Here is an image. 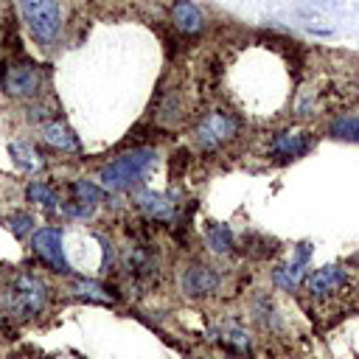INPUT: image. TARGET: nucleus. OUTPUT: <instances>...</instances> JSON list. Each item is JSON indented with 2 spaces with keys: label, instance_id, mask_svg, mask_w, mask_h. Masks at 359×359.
Segmentation results:
<instances>
[{
  "label": "nucleus",
  "instance_id": "39448f33",
  "mask_svg": "<svg viewBox=\"0 0 359 359\" xmlns=\"http://www.w3.org/2000/svg\"><path fill=\"white\" fill-rule=\"evenodd\" d=\"M0 84H3V93L12 96V99H37L42 93V73L37 71V65L32 62H9L3 68V76H0Z\"/></svg>",
  "mask_w": 359,
  "mask_h": 359
},
{
  "label": "nucleus",
  "instance_id": "1a4fd4ad",
  "mask_svg": "<svg viewBox=\"0 0 359 359\" xmlns=\"http://www.w3.org/2000/svg\"><path fill=\"white\" fill-rule=\"evenodd\" d=\"M219 289V273L211 264L194 261L186 273H183V292L188 297H208L211 292Z\"/></svg>",
  "mask_w": 359,
  "mask_h": 359
},
{
  "label": "nucleus",
  "instance_id": "7ed1b4c3",
  "mask_svg": "<svg viewBox=\"0 0 359 359\" xmlns=\"http://www.w3.org/2000/svg\"><path fill=\"white\" fill-rule=\"evenodd\" d=\"M17 6L32 37L42 48L53 45L59 32H62V12H59L56 0H17Z\"/></svg>",
  "mask_w": 359,
  "mask_h": 359
},
{
  "label": "nucleus",
  "instance_id": "f8f14e48",
  "mask_svg": "<svg viewBox=\"0 0 359 359\" xmlns=\"http://www.w3.org/2000/svg\"><path fill=\"white\" fill-rule=\"evenodd\" d=\"M169 20H171V25L177 28V32L186 34V37H194L205 28V14H202V9L197 3H191V0H174Z\"/></svg>",
  "mask_w": 359,
  "mask_h": 359
},
{
  "label": "nucleus",
  "instance_id": "9d476101",
  "mask_svg": "<svg viewBox=\"0 0 359 359\" xmlns=\"http://www.w3.org/2000/svg\"><path fill=\"white\" fill-rule=\"evenodd\" d=\"M104 199V188L90 183V180H76L71 186V202L65 205V214L71 216H90L96 211V205Z\"/></svg>",
  "mask_w": 359,
  "mask_h": 359
},
{
  "label": "nucleus",
  "instance_id": "dca6fc26",
  "mask_svg": "<svg viewBox=\"0 0 359 359\" xmlns=\"http://www.w3.org/2000/svg\"><path fill=\"white\" fill-rule=\"evenodd\" d=\"M205 242L216 256H230L233 247H236V238H233V230L222 222H211L205 227Z\"/></svg>",
  "mask_w": 359,
  "mask_h": 359
},
{
  "label": "nucleus",
  "instance_id": "6ab92c4d",
  "mask_svg": "<svg viewBox=\"0 0 359 359\" xmlns=\"http://www.w3.org/2000/svg\"><path fill=\"white\" fill-rule=\"evenodd\" d=\"M219 340H222V345H227L236 354H250L253 351V340L247 334V328L236 325V323H227V325L219 328Z\"/></svg>",
  "mask_w": 359,
  "mask_h": 359
},
{
  "label": "nucleus",
  "instance_id": "f03ea898",
  "mask_svg": "<svg viewBox=\"0 0 359 359\" xmlns=\"http://www.w3.org/2000/svg\"><path fill=\"white\" fill-rule=\"evenodd\" d=\"M155 160H158L155 149H149V146L129 149V152L118 155L115 160H110L107 166H101V171H99L101 188H104V191H127V188H135L140 180L149 174V169L155 166Z\"/></svg>",
  "mask_w": 359,
  "mask_h": 359
},
{
  "label": "nucleus",
  "instance_id": "423d86ee",
  "mask_svg": "<svg viewBox=\"0 0 359 359\" xmlns=\"http://www.w3.org/2000/svg\"><path fill=\"white\" fill-rule=\"evenodd\" d=\"M312 149H314V135L309 129H284L269 140L267 158L275 163H292V160L306 158Z\"/></svg>",
  "mask_w": 359,
  "mask_h": 359
},
{
  "label": "nucleus",
  "instance_id": "412c9836",
  "mask_svg": "<svg viewBox=\"0 0 359 359\" xmlns=\"http://www.w3.org/2000/svg\"><path fill=\"white\" fill-rule=\"evenodd\" d=\"M73 292L87 297V301H93V304H110L112 301V292H107L101 284H93V281H79L73 286Z\"/></svg>",
  "mask_w": 359,
  "mask_h": 359
},
{
  "label": "nucleus",
  "instance_id": "5701e85b",
  "mask_svg": "<svg viewBox=\"0 0 359 359\" xmlns=\"http://www.w3.org/2000/svg\"><path fill=\"white\" fill-rule=\"evenodd\" d=\"M225 359H236V356H225Z\"/></svg>",
  "mask_w": 359,
  "mask_h": 359
},
{
  "label": "nucleus",
  "instance_id": "f257e3e1",
  "mask_svg": "<svg viewBox=\"0 0 359 359\" xmlns=\"http://www.w3.org/2000/svg\"><path fill=\"white\" fill-rule=\"evenodd\" d=\"M48 304L51 286L34 273H17L0 295V306L12 317H40L48 309Z\"/></svg>",
  "mask_w": 359,
  "mask_h": 359
},
{
  "label": "nucleus",
  "instance_id": "a211bd4d",
  "mask_svg": "<svg viewBox=\"0 0 359 359\" xmlns=\"http://www.w3.org/2000/svg\"><path fill=\"white\" fill-rule=\"evenodd\" d=\"M328 135L337 140H348V143H359V112H345L337 115L332 124H328Z\"/></svg>",
  "mask_w": 359,
  "mask_h": 359
},
{
  "label": "nucleus",
  "instance_id": "2eb2a0df",
  "mask_svg": "<svg viewBox=\"0 0 359 359\" xmlns=\"http://www.w3.org/2000/svg\"><path fill=\"white\" fill-rule=\"evenodd\" d=\"M124 269L135 278H152L158 273V258L146 245H127L124 247Z\"/></svg>",
  "mask_w": 359,
  "mask_h": 359
},
{
  "label": "nucleus",
  "instance_id": "4468645a",
  "mask_svg": "<svg viewBox=\"0 0 359 359\" xmlns=\"http://www.w3.org/2000/svg\"><path fill=\"white\" fill-rule=\"evenodd\" d=\"M40 138H42V143H45V146L56 149V152H71V155H76L79 149H82V143H79L76 132H73L65 121H59V118H56V121L42 124Z\"/></svg>",
  "mask_w": 359,
  "mask_h": 359
},
{
  "label": "nucleus",
  "instance_id": "4be33fe9",
  "mask_svg": "<svg viewBox=\"0 0 359 359\" xmlns=\"http://www.w3.org/2000/svg\"><path fill=\"white\" fill-rule=\"evenodd\" d=\"M12 230H14V236H28V230H32V216H14Z\"/></svg>",
  "mask_w": 359,
  "mask_h": 359
},
{
  "label": "nucleus",
  "instance_id": "0eeeda50",
  "mask_svg": "<svg viewBox=\"0 0 359 359\" xmlns=\"http://www.w3.org/2000/svg\"><path fill=\"white\" fill-rule=\"evenodd\" d=\"M348 284V273L343 264H325L320 269H312L306 275V292L314 301H328V297H337Z\"/></svg>",
  "mask_w": 359,
  "mask_h": 359
},
{
  "label": "nucleus",
  "instance_id": "f3484780",
  "mask_svg": "<svg viewBox=\"0 0 359 359\" xmlns=\"http://www.w3.org/2000/svg\"><path fill=\"white\" fill-rule=\"evenodd\" d=\"M9 152H12L14 163H17L23 171H40V169L45 166V158H42L28 140H12V143H9Z\"/></svg>",
  "mask_w": 359,
  "mask_h": 359
},
{
  "label": "nucleus",
  "instance_id": "6e6552de",
  "mask_svg": "<svg viewBox=\"0 0 359 359\" xmlns=\"http://www.w3.org/2000/svg\"><path fill=\"white\" fill-rule=\"evenodd\" d=\"M32 247L40 256V261L45 267H51L53 273H62V275L71 273V267L65 261V250H62V233L56 227H40L32 238Z\"/></svg>",
  "mask_w": 359,
  "mask_h": 359
},
{
  "label": "nucleus",
  "instance_id": "20e7f679",
  "mask_svg": "<svg viewBox=\"0 0 359 359\" xmlns=\"http://www.w3.org/2000/svg\"><path fill=\"white\" fill-rule=\"evenodd\" d=\"M238 129H242V121L230 110H211L194 127V143L202 152H216L225 143L236 140Z\"/></svg>",
  "mask_w": 359,
  "mask_h": 359
},
{
  "label": "nucleus",
  "instance_id": "aec40b11",
  "mask_svg": "<svg viewBox=\"0 0 359 359\" xmlns=\"http://www.w3.org/2000/svg\"><path fill=\"white\" fill-rule=\"evenodd\" d=\"M25 194H28V202H34V205L45 208V211H56L59 197H56V191L45 183V180H34V183H28Z\"/></svg>",
  "mask_w": 359,
  "mask_h": 359
},
{
  "label": "nucleus",
  "instance_id": "ddd939ff",
  "mask_svg": "<svg viewBox=\"0 0 359 359\" xmlns=\"http://www.w3.org/2000/svg\"><path fill=\"white\" fill-rule=\"evenodd\" d=\"M309 256H312V245H297V253H295V258H292V264H286V267H278L275 273H273V281L281 286V289H286V292H292V289H297L301 286V281L306 278V264H309Z\"/></svg>",
  "mask_w": 359,
  "mask_h": 359
},
{
  "label": "nucleus",
  "instance_id": "9b49d317",
  "mask_svg": "<svg viewBox=\"0 0 359 359\" xmlns=\"http://www.w3.org/2000/svg\"><path fill=\"white\" fill-rule=\"evenodd\" d=\"M135 208L152 222H171L177 216V202L169 194H160V191H138Z\"/></svg>",
  "mask_w": 359,
  "mask_h": 359
}]
</instances>
